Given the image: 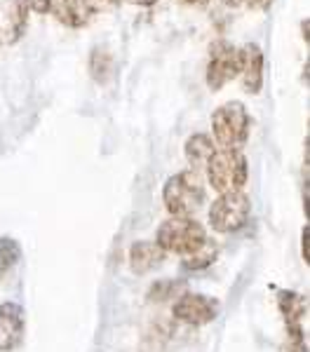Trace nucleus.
Here are the masks:
<instances>
[{
    "instance_id": "nucleus-1",
    "label": "nucleus",
    "mask_w": 310,
    "mask_h": 352,
    "mask_svg": "<svg viewBox=\"0 0 310 352\" xmlns=\"http://www.w3.org/2000/svg\"><path fill=\"white\" fill-rule=\"evenodd\" d=\"M162 200L172 217H193L205 202V186L200 174L188 169L169 176L162 188Z\"/></svg>"
},
{
    "instance_id": "nucleus-2",
    "label": "nucleus",
    "mask_w": 310,
    "mask_h": 352,
    "mask_svg": "<svg viewBox=\"0 0 310 352\" xmlns=\"http://www.w3.org/2000/svg\"><path fill=\"white\" fill-rule=\"evenodd\" d=\"M250 113L242 101H228L219 106L212 116L214 144H219L221 148L242 151V146L250 139Z\"/></svg>"
},
{
    "instance_id": "nucleus-3",
    "label": "nucleus",
    "mask_w": 310,
    "mask_h": 352,
    "mask_svg": "<svg viewBox=\"0 0 310 352\" xmlns=\"http://www.w3.org/2000/svg\"><path fill=\"white\" fill-rule=\"evenodd\" d=\"M247 176H250V169H247V157L242 151L221 148L214 153L210 164H207V179L219 195L242 190L247 184Z\"/></svg>"
},
{
    "instance_id": "nucleus-4",
    "label": "nucleus",
    "mask_w": 310,
    "mask_h": 352,
    "mask_svg": "<svg viewBox=\"0 0 310 352\" xmlns=\"http://www.w3.org/2000/svg\"><path fill=\"white\" fill-rule=\"evenodd\" d=\"M205 240H207V232L202 228L200 221H195L193 217H172L157 228L155 235V244L162 252L181 254V256L195 252Z\"/></svg>"
},
{
    "instance_id": "nucleus-5",
    "label": "nucleus",
    "mask_w": 310,
    "mask_h": 352,
    "mask_svg": "<svg viewBox=\"0 0 310 352\" xmlns=\"http://www.w3.org/2000/svg\"><path fill=\"white\" fill-rule=\"evenodd\" d=\"M252 214V202L242 190L238 192H223L210 207V223L217 232L230 235L247 226Z\"/></svg>"
},
{
    "instance_id": "nucleus-6",
    "label": "nucleus",
    "mask_w": 310,
    "mask_h": 352,
    "mask_svg": "<svg viewBox=\"0 0 310 352\" xmlns=\"http://www.w3.org/2000/svg\"><path fill=\"white\" fill-rule=\"evenodd\" d=\"M240 76V50L228 41H214L207 61V87L212 92L223 89Z\"/></svg>"
},
{
    "instance_id": "nucleus-7",
    "label": "nucleus",
    "mask_w": 310,
    "mask_h": 352,
    "mask_svg": "<svg viewBox=\"0 0 310 352\" xmlns=\"http://www.w3.org/2000/svg\"><path fill=\"white\" fill-rule=\"evenodd\" d=\"M278 305L287 324V348L289 352H308V338L303 329V320L308 315V298L296 292H280Z\"/></svg>"
},
{
    "instance_id": "nucleus-8",
    "label": "nucleus",
    "mask_w": 310,
    "mask_h": 352,
    "mask_svg": "<svg viewBox=\"0 0 310 352\" xmlns=\"http://www.w3.org/2000/svg\"><path fill=\"white\" fill-rule=\"evenodd\" d=\"M172 312L177 320L184 322V324L202 327V324H210V322L217 320L219 300H214L210 296H202V294H184V296L174 303Z\"/></svg>"
},
{
    "instance_id": "nucleus-9",
    "label": "nucleus",
    "mask_w": 310,
    "mask_h": 352,
    "mask_svg": "<svg viewBox=\"0 0 310 352\" xmlns=\"http://www.w3.org/2000/svg\"><path fill=\"white\" fill-rule=\"evenodd\" d=\"M26 0H0V45L12 47L21 41L28 26Z\"/></svg>"
},
{
    "instance_id": "nucleus-10",
    "label": "nucleus",
    "mask_w": 310,
    "mask_h": 352,
    "mask_svg": "<svg viewBox=\"0 0 310 352\" xmlns=\"http://www.w3.org/2000/svg\"><path fill=\"white\" fill-rule=\"evenodd\" d=\"M24 310L16 303H0V352H10L24 338Z\"/></svg>"
},
{
    "instance_id": "nucleus-11",
    "label": "nucleus",
    "mask_w": 310,
    "mask_h": 352,
    "mask_svg": "<svg viewBox=\"0 0 310 352\" xmlns=\"http://www.w3.org/2000/svg\"><path fill=\"white\" fill-rule=\"evenodd\" d=\"M240 78L245 92L258 94L263 89V50L256 43L240 47Z\"/></svg>"
},
{
    "instance_id": "nucleus-12",
    "label": "nucleus",
    "mask_w": 310,
    "mask_h": 352,
    "mask_svg": "<svg viewBox=\"0 0 310 352\" xmlns=\"http://www.w3.org/2000/svg\"><path fill=\"white\" fill-rule=\"evenodd\" d=\"M162 261H165V252L155 242L141 240L134 242L132 249H129V268H132V272H137V275H146V272L160 268Z\"/></svg>"
},
{
    "instance_id": "nucleus-13",
    "label": "nucleus",
    "mask_w": 310,
    "mask_h": 352,
    "mask_svg": "<svg viewBox=\"0 0 310 352\" xmlns=\"http://www.w3.org/2000/svg\"><path fill=\"white\" fill-rule=\"evenodd\" d=\"M49 14H54L56 21H61L69 28H82L92 19L87 10H85L82 0H52L49 3Z\"/></svg>"
},
{
    "instance_id": "nucleus-14",
    "label": "nucleus",
    "mask_w": 310,
    "mask_h": 352,
    "mask_svg": "<svg viewBox=\"0 0 310 352\" xmlns=\"http://www.w3.org/2000/svg\"><path fill=\"white\" fill-rule=\"evenodd\" d=\"M184 153H186V160L193 167V172H197V169H207L212 155L217 153V144H214L210 134H193L186 139Z\"/></svg>"
},
{
    "instance_id": "nucleus-15",
    "label": "nucleus",
    "mask_w": 310,
    "mask_h": 352,
    "mask_svg": "<svg viewBox=\"0 0 310 352\" xmlns=\"http://www.w3.org/2000/svg\"><path fill=\"white\" fill-rule=\"evenodd\" d=\"M217 256H219V244L214 242V240H210L207 237L205 242L200 244V247L195 249V252H190V254H186L184 256V268L186 270H205V268H210V265L217 261Z\"/></svg>"
},
{
    "instance_id": "nucleus-16",
    "label": "nucleus",
    "mask_w": 310,
    "mask_h": 352,
    "mask_svg": "<svg viewBox=\"0 0 310 352\" xmlns=\"http://www.w3.org/2000/svg\"><path fill=\"white\" fill-rule=\"evenodd\" d=\"M21 258V247L12 237H0V275L14 268Z\"/></svg>"
},
{
    "instance_id": "nucleus-17",
    "label": "nucleus",
    "mask_w": 310,
    "mask_h": 352,
    "mask_svg": "<svg viewBox=\"0 0 310 352\" xmlns=\"http://www.w3.org/2000/svg\"><path fill=\"white\" fill-rule=\"evenodd\" d=\"M184 282H174V280H160L155 282L153 287H151L148 292V298L151 300H167L172 296H177L179 292H184Z\"/></svg>"
},
{
    "instance_id": "nucleus-18",
    "label": "nucleus",
    "mask_w": 310,
    "mask_h": 352,
    "mask_svg": "<svg viewBox=\"0 0 310 352\" xmlns=\"http://www.w3.org/2000/svg\"><path fill=\"white\" fill-rule=\"evenodd\" d=\"M82 3H85V10L89 12V16H94V14H104V12L118 10L122 0H82Z\"/></svg>"
},
{
    "instance_id": "nucleus-19",
    "label": "nucleus",
    "mask_w": 310,
    "mask_h": 352,
    "mask_svg": "<svg viewBox=\"0 0 310 352\" xmlns=\"http://www.w3.org/2000/svg\"><path fill=\"white\" fill-rule=\"evenodd\" d=\"M101 56H104V52L94 50V54H92V73H94V78H97V80L104 82L113 66H111V56H106V61H101Z\"/></svg>"
},
{
    "instance_id": "nucleus-20",
    "label": "nucleus",
    "mask_w": 310,
    "mask_h": 352,
    "mask_svg": "<svg viewBox=\"0 0 310 352\" xmlns=\"http://www.w3.org/2000/svg\"><path fill=\"white\" fill-rule=\"evenodd\" d=\"M49 3H52V0H26L28 10L38 14H49Z\"/></svg>"
},
{
    "instance_id": "nucleus-21",
    "label": "nucleus",
    "mask_w": 310,
    "mask_h": 352,
    "mask_svg": "<svg viewBox=\"0 0 310 352\" xmlns=\"http://www.w3.org/2000/svg\"><path fill=\"white\" fill-rule=\"evenodd\" d=\"M242 5H247V8L252 10H270V5H273V0H240Z\"/></svg>"
},
{
    "instance_id": "nucleus-22",
    "label": "nucleus",
    "mask_w": 310,
    "mask_h": 352,
    "mask_svg": "<svg viewBox=\"0 0 310 352\" xmlns=\"http://www.w3.org/2000/svg\"><path fill=\"white\" fill-rule=\"evenodd\" d=\"M308 240H310V228L306 226V230H303V256H306V263L310 261V252H308Z\"/></svg>"
},
{
    "instance_id": "nucleus-23",
    "label": "nucleus",
    "mask_w": 310,
    "mask_h": 352,
    "mask_svg": "<svg viewBox=\"0 0 310 352\" xmlns=\"http://www.w3.org/2000/svg\"><path fill=\"white\" fill-rule=\"evenodd\" d=\"M129 5H137V8H153L157 0H125Z\"/></svg>"
},
{
    "instance_id": "nucleus-24",
    "label": "nucleus",
    "mask_w": 310,
    "mask_h": 352,
    "mask_svg": "<svg viewBox=\"0 0 310 352\" xmlns=\"http://www.w3.org/2000/svg\"><path fill=\"white\" fill-rule=\"evenodd\" d=\"M181 3H186V5H193V8H205L210 0H181Z\"/></svg>"
},
{
    "instance_id": "nucleus-25",
    "label": "nucleus",
    "mask_w": 310,
    "mask_h": 352,
    "mask_svg": "<svg viewBox=\"0 0 310 352\" xmlns=\"http://www.w3.org/2000/svg\"><path fill=\"white\" fill-rule=\"evenodd\" d=\"M221 3L225 5V8H240V0H221Z\"/></svg>"
}]
</instances>
